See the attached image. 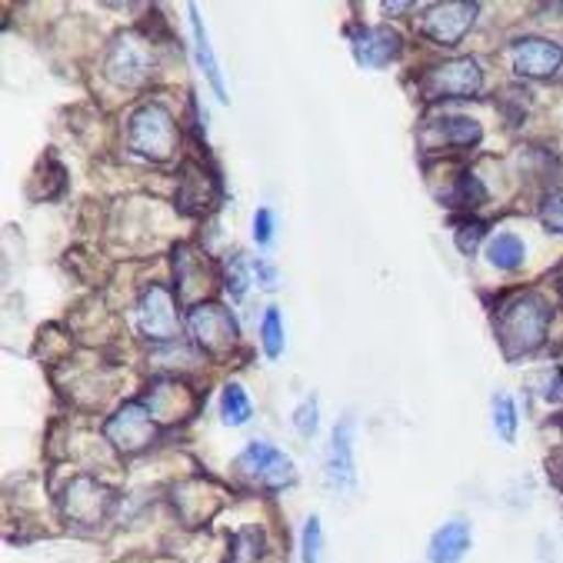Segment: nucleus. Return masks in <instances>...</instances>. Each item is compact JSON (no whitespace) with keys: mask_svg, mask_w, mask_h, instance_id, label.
<instances>
[{"mask_svg":"<svg viewBox=\"0 0 563 563\" xmlns=\"http://www.w3.org/2000/svg\"><path fill=\"white\" fill-rule=\"evenodd\" d=\"M550 303L540 294H517L497 313V336L510 361L527 357L543 347L550 330Z\"/></svg>","mask_w":563,"mask_h":563,"instance_id":"1","label":"nucleus"},{"mask_svg":"<svg viewBox=\"0 0 563 563\" xmlns=\"http://www.w3.org/2000/svg\"><path fill=\"white\" fill-rule=\"evenodd\" d=\"M128 144L144 161H167L177 147V124L164 103H144L134 110Z\"/></svg>","mask_w":563,"mask_h":563,"instance_id":"2","label":"nucleus"},{"mask_svg":"<svg viewBox=\"0 0 563 563\" xmlns=\"http://www.w3.org/2000/svg\"><path fill=\"white\" fill-rule=\"evenodd\" d=\"M234 471L244 481H251L254 487L271 490V494H277V490H284V487H290L297 481L294 461L284 454V450H277L274 443H267V440H251L241 450V454H238Z\"/></svg>","mask_w":563,"mask_h":563,"instance_id":"3","label":"nucleus"},{"mask_svg":"<svg viewBox=\"0 0 563 563\" xmlns=\"http://www.w3.org/2000/svg\"><path fill=\"white\" fill-rule=\"evenodd\" d=\"M481 87H484V70L474 57L437 64L420 80V90L427 100H464V97L481 93Z\"/></svg>","mask_w":563,"mask_h":563,"instance_id":"4","label":"nucleus"},{"mask_svg":"<svg viewBox=\"0 0 563 563\" xmlns=\"http://www.w3.org/2000/svg\"><path fill=\"white\" fill-rule=\"evenodd\" d=\"M118 504V494L103 487L100 481L93 477H74L64 490V517L77 527H97L110 517V510H114Z\"/></svg>","mask_w":563,"mask_h":563,"instance_id":"5","label":"nucleus"},{"mask_svg":"<svg viewBox=\"0 0 563 563\" xmlns=\"http://www.w3.org/2000/svg\"><path fill=\"white\" fill-rule=\"evenodd\" d=\"M477 11L481 8L471 4V0H446V4H433L423 11L420 31H423V37H430L440 47H457L471 34Z\"/></svg>","mask_w":563,"mask_h":563,"instance_id":"6","label":"nucleus"},{"mask_svg":"<svg viewBox=\"0 0 563 563\" xmlns=\"http://www.w3.org/2000/svg\"><path fill=\"white\" fill-rule=\"evenodd\" d=\"M154 74L151 47L141 34H121L107 54V77L121 87H141Z\"/></svg>","mask_w":563,"mask_h":563,"instance_id":"7","label":"nucleus"},{"mask_svg":"<svg viewBox=\"0 0 563 563\" xmlns=\"http://www.w3.org/2000/svg\"><path fill=\"white\" fill-rule=\"evenodd\" d=\"M103 433H107L110 443L121 450V454H141V450H147L154 443V433H157L154 413L144 404L131 400L107 420Z\"/></svg>","mask_w":563,"mask_h":563,"instance_id":"8","label":"nucleus"},{"mask_svg":"<svg viewBox=\"0 0 563 563\" xmlns=\"http://www.w3.org/2000/svg\"><path fill=\"white\" fill-rule=\"evenodd\" d=\"M354 420L344 417L333 427L327 461H323V481L336 494H351L357 487V461H354Z\"/></svg>","mask_w":563,"mask_h":563,"instance_id":"9","label":"nucleus"},{"mask_svg":"<svg viewBox=\"0 0 563 563\" xmlns=\"http://www.w3.org/2000/svg\"><path fill=\"white\" fill-rule=\"evenodd\" d=\"M190 330L197 336V344L220 357V354H228L234 344H238V320L231 317V310H223L220 303H200L190 310Z\"/></svg>","mask_w":563,"mask_h":563,"instance_id":"10","label":"nucleus"},{"mask_svg":"<svg viewBox=\"0 0 563 563\" xmlns=\"http://www.w3.org/2000/svg\"><path fill=\"white\" fill-rule=\"evenodd\" d=\"M351 51H354V60L361 67H387L400 57L404 51V37L387 27V24H377V27H357L351 31Z\"/></svg>","mask_w":563,"mask_h":563,"instance_id":"11","label":"nucleus"},{"mask_svg":"<svg viewBox=\"0 0 563 563\" xmlns=\"http://www.w3.org/2000/svg\"><path fill=\"white\" fill-rule=\"evenodd\" d=\"M137 320L151 341H174L177 336V310L164 287L144 290V297L137 303Z\"/></svg>","mask_w":563,"mask_h":563,"instance_id":"12","label":"nucleus"},{"mask_svg":"<svg viewBox=\"0 0 563 563\" xmlns=\"http://www.w3.org/2000/svg\"><path fill=\"white\" fill-rule=\"evenodd\" d=\"M563 67V47L543 37H523L514 44V70L520 77H553Z\"/></svg>","mask_w":563,"mask_h":563,"instance_id":"13","label":"nucleus"},{"mask_svg":"<svg viewBox=\"0 0 563 563\" xmlns=\"http://www.w3.org/2000/svg\"><path fill=\"white\" fill-rule=\"evenodd\" d=\"M471 543H474L471 523H464V520H450V523H443V527L430 537L427 556H430V563H464Z\"/></svg>","mask_w":563,"mask_h":563,"instance_id":"14","label":"nucleus"},{"mask_svg":"<svg viewBox=\"0 0 563 563\" xmlns=\"http://www.w3.org/2000/svg\"><path fill=\"white\" fill-rule=\"evenodd\" d=\"M190 27H194V54H197V64H200V70L207 74V80H210V87H213L217 100H220V103H228L231 97H228V87H223L220 64H217V57H213V47H210L207 27H203L200 11H197L194 4H190Z\"/></svg>","mask_w":563,"mask_h":563,"instance_id":"15","label":"nucleus"},{"mask_svg":"<svg viewBox=\"0 0 563 563\" xmlns=\"http://www.w3.org/2000/svg\"><path fill=\"white\" fill-rule=\"evenodd\" d=\"M437 134L450 147H477L484 137V128L471 118H443L437 121Z\"/></svg>","mask_w":563,"mask_h":563,"instance_id":"16","label":"nucleus"},{"mask_svg":"<svg viewBox=\"0 0 563 563\" xmlns=\"http://www.w3.org/2000/svg\"><path fill=\"white\" fill-rule=\"evenodd\" d=\"M487 257H490V264H494L497 271H520L527 251H523V241H520V238H514V234H497V238L490 241V247H487Z\"/></svg>","mask_w":563,"mask_h":563,"instance_id":"17","label":"nucleus"},{"mask_svg":"<svg viewBox=\"0 0 563 563\" xmlns=\"http://www.w3.org/2000/svg\"><path fill=\"white\" fill-rule=\"evenodd\" d=\"M220 417L228 427H244L251 420V397L241 384H228L220 394Z\"/></svg>","mask_w":563,"mask_h":563,"instance_id":"18","label":"nucleus"},{"mask_svg":"<svg viewBox=\"0 0 563 563\" xmlns=\"http://www.w3.org/2000/svg\"><path fill=\"white\" fill-rule=\"evenodd\" d=\"M484 200H487L484 184L477 180V174H467V170L454 180V190L446 194V207H467V210H474Z\"/></svg>","mask_w":563,"mask_h":563,"instance_id":"19","label":"nucleus"},{"mask_svg":"<svg viewBox=\"0 0 563 563\" xmlns=\"http://www.w3.org/2000/svg\"><path fill=\"white\" fill-rule=\"evenodd\" d=\"M261 344H264V354L271 361H277L284 354V323H280V313L277 307H271L264 313V323H261Z\"/></svg>","mask_w":563,"mask_h":563,"instance_id":"20","label":"nucleus"},{"mask_svg":"<svg viewBox=\"0 0 563 563\" xmlns=\"http://www.w3.org/2000/svg\"><path fill=\"white\" fill-rule=\"evenodd\" d=\"M320 553H323V527H320V517H307L303 523V533H300V563H320Z\"/></svg>","mask_w":563,"mask_h":563,"instance_id":"21","label":"nucleus"},{"mask_svg":"<svg viewBox=\"0 0 563 563\" xmlns=\"http://www.w3.org/2000/svg\"><path fill=\"white\" fill-rule=\"evenodd\" d=\"M494 427H497V433L507 443L517 440V407H514V400L507 394H497L494 397Z\"/></svg>","mask_w":563,"mask_h":563,"instance_id":"22","label":"nucleus"},{"mask_svg":"<svg viewBox=\"0 0 563 563\" xmlns=\"http://www.w3.org/2000/svg\"><path fill=\"white\" fill-rule=\"evenodd\" d=\"M540 220H543V228H547V231L563 234V190H550V194L540 200Z\"/></svg>","mask_w":563,"mask_h":563,"instance_id":"23","label":"nucleus"},{"mask_svg":"<svg viewBox=\"0 0 563 563\" xmlns=\"http://www.w3.org/2000/svg\"><path fill=\"white\" fill-rule=\"evenodd\" d=\"M487 238V223L484 220H464L461 228H457V251L461 254H474L481 247V241Z\"/></svg>","mask_w":563,"mask_h":563,"instance_id":"24","label":"nucleus"},{"mask_svg":"<svg viewBox=\"0 0 563 563\" xmlns=\"http://www.w3.org/2000/svg\"><path fill=\"white\" fill-rule=\"evenodd\" d=\"M223 267H228V277H223V280H228L231 297L241 300L247 294V267H244V257L241 254H231V261L223 264Z\"/></svg>","mask_w":563,"mask_h":563,"instance_id":"25","label":"nucleus"},{"mask_svg":"<svg viewBox=\"0 0 563 563\" xmlns=\"http://www.w3.org/2000/svg\"><path fill=\"white\" fill-rule=\"evenodd\" d=\"M254 241H257V247H271L274 244V213L267 207H261L254 213Z\"/></svg>","mask_w":563,"mask_h":563,"instance_id":"26","label":"nucleus"},{"mask_svg":"<svg viewBox=\"0 0 563 563\" xmlns=\"http://www.w3.org/2000/svg\"><path fill=\"white\" fill-rule=\"evenodd\" d=\"M294 423H297V430H300L303 437H313L317 427H320V420H317V400H303V404L297 407V413H294Z\"/></svg>","mask_w":563,"mask_h":563,"instance_id":"27","label":"nucleus"},{"mask_svg":"<svg viewBox=\"0 0 563 563\" xmlns=\"http://www.w3.org/2000/svg\"><path fill=\"white\" fill-rule=\"evenodd\" d=\"M257 277H261V287L264 290H277V271L267 261H257Z\"/></svg>","mask_w":563,"mask_h":563,"instance_id":"28","label":"nucleus"},{"mask_svg":"<svg viewBox=\"0 0 563 563\" xmlns=\"http://www.w3.org/2000/svg\"><path fill=\"white\" fill-rule=\"evenodd\" d=\"M550 377H553V384H547L543 397H547L550 404H560V400H563V374H560V371H553Z\"/></svg>","mask_w":563,"mask_h":563,"instance_id":"29","label":"nucleus"},{"mask_svg":"<svg viewBox=\"0 0 563 563\" xmlns=\"http://www.w3.org/2000/svg\"><path fill=\"white\" fill-rule=\"evenodd\" d=\"M560 297H563V284H560Z\"/></svg>","mask_w":563,"mask_h":563,"instance_id":"30","label":"nucleus"}]
</instances>
